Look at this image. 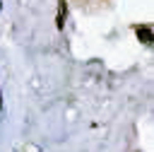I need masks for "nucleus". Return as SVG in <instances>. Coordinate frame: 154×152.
I'll return each mask as SVG.
<instances>
[{"instance_id": "nucleus-1", "label": "nucleus", "mask_w": 154, "mask_h": 152, "mask_svg": "<svg viewBox=\"0 0 154 152\" xmlns=\"http://www.w3.org/2000/svg\"><path fill=\"white\" fill-rule=\"evenodd\" d=\"M135 34H137V39H140L142 43L152 46V27H149V24H140V27H135Z\"/></svg>"}, {"instance_id": "nucleus-2", "label": "nucleus", "mask_w": 154, "mask_h": 152, "mask_svg": "<svg viewBox=\"0 0 154 152\" xmlns=\"http://www.w3.org/2000/svg\"><path fill=\"white\" fill-rule=\"evenodd\" d=\"M65 17H67V5H65V0H58V17H55V27L58 29L65 27Z\"/></svg>"}, {"instance_id": "nucleus-3", "label": "nucleus", "mask_w": 154, "mask_h": 152, "mask_svg": "<svg viewBox=\"0 0 154 152\" xmlns=\"http://www.w3.org/2000/svg\"><path fill=\"white\" fill-rule=\"evenodd\" d=\"M0 109H2V97H0Z\"/></svg>"}, {"instance_id": "nucleus-4", "label": "nucleus", "mask_w": 154, "mask_h": 152, "mask_svg": "<svg viewBox=\"0 0 154 152\" xmlns=\"http://www.w3.org/2000/svg\"><path fill=\"white\" fill-rule=\"evenodd\" d=\"M0 7H2V2H0Z\"/></svg>"}]
</instances>
